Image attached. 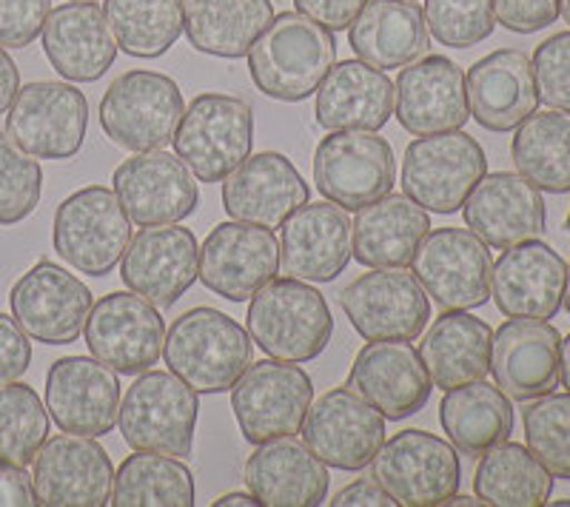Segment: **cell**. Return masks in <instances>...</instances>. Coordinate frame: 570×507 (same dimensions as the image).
Returning <instances> with one entry per match:
<instances>
[{
  "instance_id": "f1b7e54d",
  "label": "cell",
  "mask_w": 570,
  "mask_h": 507,
  "mask_svg": "<svg viewBox=\"0 0 570 507\" xmlns=\"http://www.w3.org/2000/svg\"><path fill=\"white\" fill-rule=\"evenodd\" d=\"M468 228L488 248H505L537 240L544 231V197L519 171L485 175L462 206Z\"/></svg>"
},
{
  "instance_id": "2e32d148",
  "label": "cell",
  "mask_w": 570,
  "mask_h": 507,
  "mask_svg": "<svg viewBox=\"0 0 570 507\" xmlns=\"http://www.w3.org/2000/svg\"><path fill=\"white\" fill-rule=\"evenodd\" d=\"M91 306L89 286L49 260L29 268L9 291L14 322L43 345L78 342Z\"/></svg>"
},
{
  "instance_id": "484cf974",
  "label": "cell",
  "mask_w": 570,
  "mask_h": 507,
  "mask_svg": "<svg viewBox=\"0 0 570 507\" xmlns=\"http://www.w3.org/2000/svg\"><path fill=\"white\" fill-rule=\"evenodd\" d=\"M562 334L544 319L511 317L491 337V374L508 399L531 402L559 385Z\"/></svg>"
},
{
  "instance_id": "816d5d0a",
  "label": "cell",
  "mask_w": 570,
  "mask_h": 507,
  "mask_svg": "<svg viewBox=\"0 0 570 507\" xmlns=\"http://www.w3.org/2000/svg\"><path fill=\"white\" fill-rule=\"evenodd\" d=\"M368 0H294L299 14L312 18L314 23L325 27L328 32H343L363 12Z\"/></svg>"
},
{
  "instance_id": "db71d44e",
  "label": "cell",
  "mask_w": 570,
  "mask_h": 507,
  "mask_svg": "<svg viewBox=\"0 0 570 507\" xmlns=\"http://www.w3.org/2000/svg\"><path fill=\"white\" fill-rule=\"evenodd\" d=\"M334 507H391L394 499L383 490V485L376 479H356L351 485H345L340 494H334L331 499Z\"/></svg>"
},
{
  "instance_id": "f546056e",
  "label": "cell",
  "mask_w": 570,
  "mask_h": 507,
  "mask_svg": "<svg viewBox=\"0 0 570 507\" xmlns=\"http://www.w3.org/2000/svg\"><path fill=\"white\" fill-rule=\"evenodd\" d=\"M468 111L488 131H517L539 106L533 63L519 49L485 54L465 74Z\"/></svg>"
},
{
  "instance_id": "5b68a950",
  "label": "cell",
  "mask_w": 570,
  "mask_h": 507,
  "mask_svg": "<svg viewBox=\"0 0 570 507\" xmlns=\"http://www.w3.org/2000/svg\"><path fill=\"white\" fill-rule=\"evenodd\" d=\"M171 143L197 182H223L252 155V106L220 91L197 95L183 111Z\"/></svg>"
},
{
  "instance_id": "ac0fdd59",
  "label": "cell",
  "mask_w": 570,
  "mask_h": 507,
  "mask_svg": "<svg viewBox=\"0 0 570 507\" xmlns=\"http://www.w3.org/2000/svg\"><path fill=\"white\" fill-rule=\"evenodd\" d=\"M303 443L334 470H365L385 443V417L356 390L334 388L312 402Z\"/></svg>"
},
{
  "instance_id": "4316f807",
  "label": "cell",
  "mask_w": 570,
  "mask_h": 507,
  "mask_svg": "<svg viewBox=\"0 0 570 507\" xmlns=\"http://www.w3.org/2000/svg\"><path fill=\"white\" fill-rule=\"evenodd\" d=\"M312 197L297 166L279 151L248 155L223 180V209L232 220L279 228Z\"/></svg>"
},
{
  "instance_id": "f6af8a7d",
  "label": "cell",
  "mask_w": 570,
  "mask_h": 507,
  "mask_svg": "<svg viewBox=\"0 0 570 507\" xmlns=\"http://www.w3.org/2000/svg\"><path fill=\"white\" fill-rule=\"evenodd\" d=\"M43 195V169L38 157L0 135V226H18L35 215Z\"/></svg>"
},
{
  "instance_id": "74e56055",
  "label": "cell",
  "mask_w": 570,
  "mask_h": 507,
  "mask_svg": "<svg viewBox=\"0 0 570 507\" xmlns=\"http://www.w3.org/2000/svg\"><path fill=\"white\" fill-rule=\"evenodd\" d=\"M440 422L451 445L468 456H482L513 434V405L497 385L476 379L445 390Z\"/></svg>"
},
{
  "instance_id": "52a82bcc",
  "label": "cell",
  "mask_w": 570,
  "mask_h": 507,
  "mask_svg": "<svg viewBox=\"0 0 570 507\" xmlns=\"http://www.w3.org/2000/svg\"><path fill=\"white\" fill-rule=\"evenodd\" d=\"M183 111V91L169 74L131 69L100 100V126L120 149L155 151L175 140Z\"/></svg>"
},
{
  "instance_id": "ffe728a7",
  "label": "cell",
  "mask_w": 570,
  "mask_h": 507,
  "mask_svg": "<svg viewBox=\"0 0 570 507\" xmlns=\"http://www.w3.org/2000/svg\"><path fill=\"white\" fill-rule=\"evenodd\" d=\"M115 195L140 228L180 222L200 206L197 177L169 151H137L115 169Z\"/></svg>"
},
{
  "instance_id": "cb8c5ba5",
  "label": "cell",
  "mask_w": 570,
  "mask_h": 507,
  "mask_svg": "<svg viewBox=\"0 0 570 507\" xmlns=\"http://www.w3.org/2000/svg\"><path fill=\"white\" fill-rule=\"evenodd\" d=\"M351 262V220L337 202H305L279 226V271L305 282H334Z\"/></svg>"
},
{
  "instance_id": "d6986e66",
  "label": "cell",
  "mask_w": 570,
  "mask_h": 507,
  "mask_svg": "<svg viewBox=\"0 0 570 507\" xmlns=\"http://www.w3.org/2000/svg\"><path fill=\"white\" fill-rule=\"evenodd\" d=\"M32 485L43 507H104L111 501L115 468L95 436L60 434L35 456Z\"/></svg>"
},
{
  "instance_id": "681fc988",
  "label": "cell",
  "mask_w": 570,
  "mask_h": 507,
  "mask_svg": "<svg viewBox=\"0 0 570 507\" xmlns=\"http://www.w3.org/2000/svg\"><path fill=\"white\" fill-rule=\"evenodd\" d=\"M497 23L517 34H533L557 23L559 0H493Z\"/></svg>"
},
{
  "instance_id": "f907efd6",
  "label": "cell",
  "mask_w": 570,
  "mask_h": 507,
  "mask_svg": "<svg viewBox=\"0 0 570 507\" xmlns=\"http://www.w3.org/2000/svg\"><path fill=\"white\" fill-rule=\"evenodd\" d=\"M32 365L29 334L14 322V317L0 314V385L20 379Z\"/></svg>"
},
{
  "instance_id": "6da1fadb",
  "label": "cell",
  "mask_w": 570,
  "mask_h": 507,
  "mask_svg": "<svg viewBox=\"0 0 570 507\" xmlns=\"http://www.w3.org/2000/svg\"><path fill=\"white\" fill-rule=\"evenodd\" d=\"M246 58L248 74L266 98L299 103L312 98L331 72L337 60V40L312 18L283 12L274 14Z\"/></svg>"
},
{
  "instance_id": "ba28073f",
  "label": "cell",
  "mask_w": 570,
  "mask_h": 507,
  "mask_svg": "<svg viewBox=\"0 0 570 507\" xmlns=\"http://www.w3.org/2000/svg\"><path fill=\"white\" fill-rule=\"evenodd\" d=\"M55 251L89 277H106L124 260L131 242V220L106 186H86L66 197L55 211Z\"/></svg>"
},
{
  "instance_id": "30bf717a",
  "label": "cell",
  "mask_w": 570,
  "mask_h": 507,
  "mask_svg": "<svg viewBox=\"0 0 570 507\" xmlns=\"http://www.w3.org/2000/svg\"><path fill=\"white\" fill-rule=\"evenodd\" d=\"M314 402L312 377L297 362L259 359L232 388V410L248 445H263L303 430Z\"/></svg>"
},
{
  "instance_id": "f35d334b",
  "label": "cell",
  "mask_w": 570,
  "mask_h": 507,
  "mask_svg": "<svg viewBox=\"0 0 570 507\" xmlns=\"http://www.w3.org/2000/svg\"><path fill=\"white\" fill-rule=\"evenodd\" d=\"M473 494L491 507H539L551 499L553 476L528 445L499 443L482 454L473 474Z\"/></svg>"
},
{
  "instance_id": "9a60e30c",
  "label": "cell",
  "mask_w": 570,
  "mask_h": 507,
  "mask_svg": "<svg viewBox=\"0 0 570 507\" xmlns=\"http://www.w3.org/2000/svg\"><path fill=\"white\" fill-rule=\"evenodd\" d=\"M340 306L368 342H414L431 319V299L405 268H374L356 277L340 294Z\"/></svg>"
},
{
  "instance_id": "11a10c76",
  "label": "cell",
  "mask_w": 570,
  "mask_h": 507,
  "mask_svg": "<svg viewBox=\"0 0 570 507\" xmlns=\"http://www.w3.org/2000/svg\"><path fill=\"white\" fill-rule=\"evenodd\" d=\"M20 91V69L12 54L0 46V115H7Z\"/></svg>"
},
{
  "instance_id": "277c9868",
  "label": "cell",
  "mask_w": 570,
  "mask_h": 507,
  "mask_svg": "<svg viewBox=\"0 0 570 507\" xmlns=\"http://www.w3.org/2000/svg\"><path fill=\"white\" fill-rule=\"evenodd\" d=\"M200 394L171 371H146L120 399L117 425L131 450L186 459L195 448Z\"/></svg>"
},
{
  "instance_id": "836d02e7",
  "label": "cell",
  "mask_w": 570,
  "mask_h": 507,
  "mask_svg": "<svg viewBox=\"0 0 570 507\" xmlns=\"http://www.w3.org/2000/svg\"><path fill=\"white\" fill-rule=\"evenodd\" d=\"M431 231L422 206L405 195H385L356 209L351 222V257L368 268H405Z\"/></svg>"
},
{
  "instance_id": "be15d7a7",
  "label": "cell",
  "mask_w": 570,
  "mask_h": 507,
  "mask_svg": "<svg viewBox=\"0 0 570 507\" xmlns=\"http://www.w3.org/2000/svg\"><path fill=\"white\" fill-rule=\"evenodd\" d=\"M568 231H570V211H568Z\"/></svg>"
},
{
  "instance_id": "1f68e13d",
  "label": "cell",
  "mask_w": 570,
  "mask_h": 507,
  "mask_svg": "<svg viewBox=\"0 0 570 507\" xmlns=\"http://www.w3.org/2000/svg\"><path fill=\"white\" fill-rule=\"evenodd\" d=\"M328 485V465L294 436L257 445L246 463V488L266 507H317Z\"/></svg>"
},
{
  "instance_id": "94428289",
  "label": "cell",
  "mask_w": 570,
  "mask_h": 507,
  "mask_svg": "<svg viewBox=\"0 0 570 507\" xmlns=\"http://www.w3.org/2000/svg\"><path fill=\"white\" fill-rule=\"evenodd\" d=\"M559 14H562V20L570 27V0H559Z\"/></svg>"
},
{
  "instance_id": "9f6ffc18",
  "label": "cell",
  "mask_w": 570,
  "mask_h": 507,
  "mask_svg": "<svg viewBox=\"0 0 570 507\" xmlns=\"http://www.w3.org/2000/svg\"><path fill=\"white\" fill-rule=\"evenodd\" d=\"M214 507H259V499L252 490L248 494H228L214 501Z\"/></svg>"
},
{
  "instance_id": "83f0119b",
  "label": "cell",
  "mask_w": 570,
  "mask_h": 507,
  "mask_svg": "<svg viewBox=\"0 0 570 507\" xmlns=\"http://www.w3.org/2000/svg\"><path fill=\"white\" fill-rule=\"evenodd\" d=\"M568 262L548 242L525 240L493 262L491 297L505 317L553 319L562 308Z\"/></svg>"
},
{
  "instance_id": "60d3db41",
  "label": "cell",
  "mask_w": 570,
  "mask_h": 507,
  "mask_svg": "<svg viewBox=\"0 0 570 507\" xmlns=\"http://www.w3.org/2000/svg\"><path fill=\"white\" fill-rule=\"evenodd\" d=\"M115 507H191L195 479L175 456L137 450L126 456L115 474L111 501Z\"/></svg>"
},
{
  "instance_id": "e0dca14e",
  "label": "cell",
  "mask_w": 570,
  "mask_h": 507,
  "mask_svg": "<svg viewBox=\"0 0 570 507\" xmlns=\"http://www.w3.org/2000/svg\"><path fill=\"white\" fill-rule=\"evenodd\" d=\"M279 271V240L272 228L228 220L212 228L200 246L203 286L228 302L252 299Z\"/></svg>"
},
{
  "instance_id": "9c48e42d",
  "label": "cell",
  "mask_w": 570,
  "mask_h": 507,
  "mask_svg": "<svg viewBox=\"0 0 570 507\" xmlns=\"http://www.w3.org/2000/svg\"><path fill=\"white\" fill-rule=\"evenodd\" d=\"M374 479L402 507H442L460 494L462 465L454 445L428 430H400L376 450Z\"/></svg>"
},
{
  "instance_id": "3957f363",
  "label": "cell",
  "mask_w": 570,
  "mask_h": 507,
  "mask_svg": "<svg viewBox=\"0 0 570 507\" xmlns=\"http://www.w3.org/2000/svg\"><path fill=\"white\" fill-rule=\"evenodd\" d=\"M246 331L266 357L283 362H312L334 337V317L312 282L274 277L252 297Z\"/></svg>"
},
{
  "instance_id": "c3c4849f",
  "label": "cell",
  "mask_w": 570,
  "mask_h": 507,
  "mask_svg": "<svg viewBox=\"0 0 570 507\" xmlns=\"http://www.w3.org/2000/svg\"><path fill=\"white\" fill-rule=\"evenodd\" d=\"M52 0H0V46L27 49L43 32Z\"/></svg>"
},
{
  "instance_id": "44dd1931",
  "label": "cell",
  "mask_w": 570,
  "mask_h": 507,
  "mask_svg": "<svg viewBox=\"0 0 570 507\" xmlns=\"http://www.w3.org/2000/svg\"><path fill=\"white\" fill-rule=\"evenodd\" d=\"M200 268V246L188 228L177 222L146 226L131 237L120 260V277L137 297L157 308H171L195 286Z\"/></svg>"
},
{
  "instance_id": "4dcf8cb0",
  "label": "cell",
  "mask_w": 570,
  "mask_h": 507,
  "mask_svg": "<svg viewBox=\"0 0 570 507\" xmlns=\"http://www.w3.org/2000/svg\"><path fill=\"white\" fill-rule=\"evenodd\" d=\"M43 52L60 78L71 83H95L111 69L117 40L106 14L91 0H71L52 9L40 32Z\"/></svg>"
},
{
  "instance_id": "f5cc1de1",
  "label": "cell",
  "mask_w": 570,
  "mask_h": 507,
  "mask_svg": "<svg viewBox=\"0 0 570 507\" xmlns=\"http://www.w3.org/2000/svg\"><path fill=\"white\" fill-rule=\"evenodd\" d=\"M38 505L32 476L27 468L0 463V507H32Z\"/></svg>"
},
{
  "instance_id": "e575fe53",
  "label": "cell",
  "mask_w": 570,
  "mask_h": 507,
  "mask_svg": "<svg viewBox=\"0 0 570 507\" xmlns=\"http://www.w3.org/2000/svg\"><path fill=\"white\" fill-rule=\"evenodd\" d=\"M348 40L356 58L385 72L420 60L431 46V32L414 0H368L348 27Z\"/></svg>"
},
{
  "instance_id": "7dc6e473",
  "label": "cell",
  "mask_w": 570,
  "mask_h": 507,
  "mask_svg": "<svg viewBox=\"0 0 570 507\" xmlns=\"http://www.w3.org/2000/svg\"><path fill=\"white\" fill-rule=\"evenodd\" d=\"M539 103L570 115V32H557L531 58Z\"/></svg>"
},
{
  "instance_id": "6f0895ef",
  "label": "cell",
  "mask_w": 570,
  "mask_h": 507,
  "mask_svg": "<svg viewBox=\"0 0 570 507\" xmlns=\"http://www.w3.org/2000/svg\"><path fill=\"white\" fill-rule=\"evenodd\" d=\"M559 382L570 390V334L559 345Z\"/></svg>"
},
{
  "instance_id": "5bb4252c",
  "label": "cell",
  "mask_w": 570,
  "mask_h": 507,
  "mask_svg": "<svg viewBox=\"0 0 570 507\" xmlns=\"http://www.w3.org/2000/svg\"><path fill=\"white\" fill-rule=\"evenodd\" d=\"M411 266L428 297L445 311H471L491 299V251L468 228L428 231Z\"/></svg>"
},
{
  "instance_id": "ab89813d",
  "label": "cell",
  "mask_w": 570,
  "mask_h": 507,
  "mask_svg": "<svg viewBox=\"0 0 570 507\" xmlns=\"http://www.w3.org/2000/svg\"><path fill=\"white\" fill-rule=\"evenodd\" d=\"M517 171L548 195L570 191V115L568 111H533L519 126L511 143Z\"/></svg>"
},
{
  "instance_id": "8992f818",
  "label": "cell",
  "mask_w": 570,
  "mask_h": 507,
  "mask_svg": "<svg viewBox=\"0 0 570 507\" xmlns=\"http://www.w3.org/2000/svg\"><path fill=\"white\" fill-rule=\"evenodd\" d=\"M485 175V151L460 129L416 137L402 155V195L434 215H456Z\"/></svg>"
},
{
  "instance_id": "6125c7cd",
  "label": "cell",
  "mask_w": 570,
  "mask_h": 507,
  "mask_svg": "<svg viewBox=\"0 0 570 507\" xmlns=\"http://www.w3.org/2000/svg\"><path fill=\"white\" fill-rule=\"evenodd\" d=\"M548 505H557V507H570V499H562V501H548Z\"/></svg>"
},
{
  "instance_id": "603a6c76",
  "label": "cell",
  "mask_w": 570,
  "mask_h": 507,
  "mask_svg": "<svg viewBox=\"0 0 570 507\" xmlns=\"http://www.w3.org/2000/svg\"><path fill=\"white\" fill-rule=\"evenodd\" d=\"M394 115L416 137L462 129L471 120L465 72L445 54H422L402 66L394 83Z\"/></svg>"
},
{
  "instance_id": "7c38bea8",
  "label": "cell",
  "mask_w": 570,
  "mask_h": 507,
  "mask_svg": "<svg viewBox=\"0 0 570 507\" xmlns=\"http://www.w3.org/2000/svg\"><path fill=\"white\" fill-rule=\"evenodd\" d=\"M91 357L120 377H140L163 357L166 322L160 308L135 291H111L91 306L83 328Z\"/></svg>"
},
{
  "instance_id": "d6a6232c",
  "label": "cell",
  "mask_w": 570,
  "mask_h": 507,
  "mask_svg": "<svg viewBox=\"0 0 570 507\" xmlns=\"http://www.w3.org/2000/svg\"><path fill=\"white\" fill-rule=\"evenodd\" d=\"M314 115L325 131H380L394 115V83L360 58L343 60L320 83Z\"/></svg>"
},
{
  "instance_id": "7a4b0ae2",
  "label": "cell",
  "mask_w": 570,
  "mask_h": 507,
  "mask_svg": "<svg viewBox=\"0 0 570 507\" xmlns=\"http://www.w3.org/2000/svg\"><path fill=\"white\" fill-rule=\"evenodd\" d=\"M163 357L169 371L197 394H223L246 374L254 342L246 328L217 308H191L166 331Z\"/></svg>"
},
{
  "instance_id": "bcb514c9",
  "label": "cell",
  "mask_w": 570,
  "mask_h": 507,
  "mask_svg": "<svg viewBox=\"0 0 570 507\" xmlns=\"http://www.w3.org/2000/svg\"><path fill=\"white\" fill-rule=\"evenodd\" d=\"M425 23L448 49H471L497 29L493 0H425Z\"/></svg>"
},
{
  "instance_id": "7402d4cb",
  "label": "cell",
  "mask_w": 570,
  "mask_h": 507,
  "mask_svg": "<svg viewBox=\"0 0 570 507\" xmlns=\"http://www.w3.org/2000/svg\"><path fill=\"white\" fill-rule=\"evenodd\" d=\"M120 399L117 374L100 359L63 357L46 374V410L63 434H109L117 425Z\"/></svg>"
},
{
  "instance_id": "8d00e7d4",
  "label": "cell",
  "mask_w": 570,
  "mask_h": 507,
  "mask_svg": "<svg viewBox=\"0 0 570 507\" xmlns=\"http://www.w3.org/2000/svg\"><path fill=\"white\" fill-rule=\"evenodd\" d=\"M274 20L272 0H183V32L197 52L237 60Z\"/></svg>"
},
{
  "instance_id": "d4e9b609",
  "label": "cell",
  "mask_w": 570,
  "mask_h": 507,
  "mask_svg": "<svg viewBox=\"0 0 570 507\" xmlns=\"http://www.w3.org/2000/svg\"><path fill=\"white\" fill-rule=\"evenodd\" d=\"M348 388L374 405L385 419L414 417L431 399L434 382L411 342H368L360 348L348 374Z\"/></svg>"
},
{
  "instance_id": "4fadbf2b",
  "label": "cell",
  "mask_w": 570,
  "mask_h": 507,
  "mask_svg": "<svg viewBox=\"0 0 570 507\" xmlns=\"http://www.w3.org/2000/svg\"><path fill=\"white\" fill-rule=\"evenodd\" d=\"M394 182V149L376 131H331L314 151V186L345 211L391 195Z\"/></svg>"
},
{
  "instance_id": "91938a15",
  "label": "cell",
  "mask_w": 570,
  "mask_h": 507,
  "mask_svg": "<svg viewBox=\"0 0 570 507\" xmlns=\"http://www.w3.org/2000/svg\"><path fill=\"white\" fill-rule=\"evenodd\" d=\"M562 306H564V311L570 314V266H568V274H564V297H562Z\"/></svg>"
},
{
  "instance_id": "ee69618b",
  "label": "cell",
  "mask_w": 570,
  "mask_h": 507,
  "mask_svg": "<svg viewBox=\"0 0 570 507\" xmlns=\"http://www.w3.org/2000/svg\"><path fill=\"white\" fill-rule=\"evenodd\" d=\"M528 450L557 479L570 481V390L531 399L522 414Z\"/></svg>"
},
{
  "instance_id": "d590c367",
  "label": "cell",
  "mask_w": 570,
  "mask_h": 507,
  "mask_svg": "<svg viewBox=\"0 0 570 507\" xmlns=\"http://www.w3.org/2000/svg\"><path fill=\"white\" fill-rule=\"evenodd\" d=\"M491 326L468 311H445L431 322L420 357L434 388L451 390L491 371Z\"/></svg>"
},
{
  "instance_id": "b9f144b4",
  "label": "cell",
  "mask_w": 570,
  "mask_h": 507,
  "mask_svg": "<svg viewBox=\"0 0 570 507\" xmlns=\"http://www.w3.org/2000/svg\"><path fill=\"white\" fill-rule=\"evenodd\" d=\"M106 23L131 58H160L183 34V0H106Z\"/></svg>"
},
{
  "instance_id": "8fae6325",
  "label": "cell",
  "mask_w": 570,
  "mask_h": 507,
  "mask_svg": "<svg viewBox=\"0 0 570 507\" xmlns=\"http://www.w3.org/2000/svg\"><path fill=\"white\" fill-rule=\"evenodd\" d=\"M89 100L63 80H35L7 111V137L38 160H69L83 149Z\"/></svg>"
},
{
  "instance_id": "7bdbcfd3",
  "label": "cell",
  "mask_w": 570,
  "mask_h": 507,
  "mask_svg": "<svg viewBox=\"0 0 570 507\" xmlns=\"http://www.w3.org/2000/svg\"><path fill=\"white\" fill-rule=\"evenodd\" d=\"M49 439V410L27 382L0 385V463L29 468Z\"/></svg>"
},
{
  "instance_id": "680465c9",
  "label": "cell",
  "mask_w": 570,
  "mask_h": 507,
  "mask_svg": "<svg viewBox=\"0 0 570 507\" xmlns=\"http://www.w3.org/2000/svg\"><path fill=\"white\" fill-rule=\"evenodd\" d=\"M448 505H454V507H476V505H482V501L473 499V496L454 494V496H451V499H448Z\"/></svg>"
}]
</instances>
